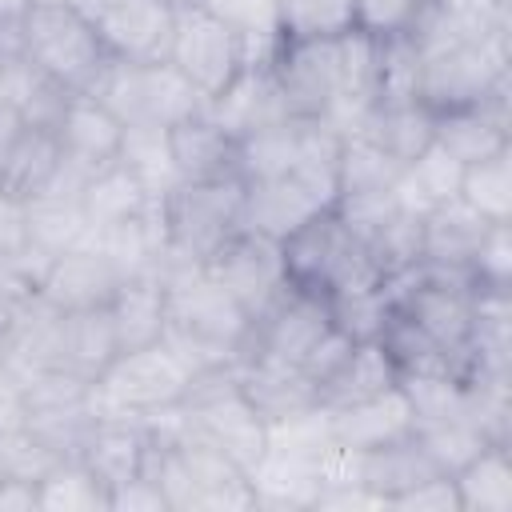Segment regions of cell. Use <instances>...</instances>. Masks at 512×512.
Returning <instances> with one entry per match:
<instances>
[{"label":"cell","instance_id":"cell-13","mask_svg":"<svg viewBox=\"0 0 512 512\" xmlns=\"http://www.w3.org/2000/svg\"><path fill=\"white\" fill-rule=\"evenodd\" d=\"M200 268L248 312V320L260 316L292 284L288 268H284L280 240H272L264 232H252V228H240L232 240H224Z\"/></svg>","mask_w":512,"mask_h":512},{"label":"cell","instance_id":"cell-29","mask_svg":"<svg viewBox=\"0 0 512 512\" xmlns=\"http://www.w3.org/2000/svg\"><path fill=\"white\" fill-rule=\"evenodd\" d=\"M348 132L372 140L392 160L408 164L432 144V112L424 104H372Z\"/></svg>","mask_w":512,"mask_h":512},{"label":"cell","instance_id":"cell-18","mask_svg":"<svg viewBox=\"0 0 512 512\" xmlns=\"http://www.w3.org/2000/svg\"><path fill=\"white\" fill-rule=\"evenodd\" d=\"M208 116H212L224 132H232L236 140H244V136L260 132V128H268V124L284 120V116H288V104H284V96H280V84H276V76H272L268 56H252V60L240 68V76L208 104Z\"/></svg>","mask_w":512,"mask_h":512},{"label":"cell","instance_id":"cell-32","mask_svg":"<svg viewBox=\"0 0 512 512\" xmlns=\"http://www.w3.org/2000/svg\"><path fill=\"white\" fill-rule=\"evenodd\" d=\"M404 164L392 160L384 148H376L372 140L348 132L340 144V160H336V188L340 200H368V196H388L396 192ZM336 200V204H340Z\"/></svg>","mask_w":512,"mask_h":512},{"label":"cell","instance_id":"cell-19","mask_svg":"<svg viewBox=\"0 0 512 512\" xmlns=\"http://www.w3.org/2000/svg\"><path fill=\"white\" fill-rule=\"evenodd\" d=\"M168 148L180 180H240V140L224 132L208 112L168 128Z\"/></svg>","mask_w":512,"mask_h":512},{"label":"cell","instance_id":"cell-15","mask_svg":"<svg viewBox=\"0 0 512 512\" xmlns=\"http://www.w3.org/2000/svg\"><path fill=\"white\" fill-rule=\"evenodd\" d=\"M92 24L112 60L156 64V60H168L176 8H168L164 0H112Z\"/></svg>","mask_w":512,"mask_h":512},{"label":"cell","instance_id":"cell-38","mask_svg":"<svg viewBox=\"0 0 512 512\" xmlns=\"http://www.w3.org/2000/svg\"><path fill=\"white\" fill-rule=\"evenodd\" d=\"M356 28V0H276L280 40H324Z\"/></svg>","mask_w":512,"mask_h":512},{"label":"cell","instance_id":"cell-50","mask_svg":"<svg viewBox=\"0 0 512 512\" xmlns=\"http://www.w3.org/2000/svg\"><path fill=\"white\" fill-rule=\"evenodd\" d=\"M440 8L472 20V24H488V28H504V0H436Z\"/></svg>","mask_w":512,"mask_h":512},{"label":"cell","instance_id":"cell-20","mask_svg":"<svg viewBox=\"0 0 512 512\" xmlns=\"http://www.w3.org/2000/svg\"><path fill=\"white\" fill-rule=\"evenodd\" d=\"M324 428H328L332 444L368 452V448H380V444L412 432V408H408L404 388L396 384L380 396H368V400H356L344 408H324Z\"/></svg>","mask_w":512,"mask_h":512},{"label":"cell","instance_id":"cell-53","mask_svg":"<svg viewBox=\"0 0 512 512\" xmlns=\"http://www.w3.org/2000/svg\"><path fill=\"white\" fill-rule=\"evenodd\" d=\"M24 8H28V0H0V24L4 20H20Z\"/></svg>","mask_w":512,"mask_h":512},{"label":"cell","instance_id":"cell-45","mask_svg":"<svg viewBox=\"0 0 512 512\" xmlns=\"http://www.w3.org/2000/svg\"><path fill=\"white\" fill-rule=\"evenodd\" d=\"M388 508H400V512H460V496H456V484L452 476H432L400 496L388 500Z\"/></svg>","mask_w":512,"mask_h":512},{"label":"cell","instance_id":"cell-11","mask_svg":"<svg viewBox=\"0 0 512 512\" xmlns=\"http://www.w3.org/2000/svg\"><path fill=\"white\" fill-rule=\"evenodd\" d=\"M252 56H256L252 44L232 24H224L220 16H212L208 8H184V12H176V32H172L168 64L208 104L240 76V68Z\"/></svg>","mask_w":512,"mask_h":512},{"label":"cell","instance_id":"cell-23","mask_svg":"<svg viewBox=\"0 0 512 512\" xmlns=\"http://www.w3.org/2000/svg\"><path fill=\"white\" fill-rule=\"evenodd\" d=\"M492 220H484L476 208H468L460 196L424 212L420 220V260L440 268H468L480 240L488 236Z\"/></svg>","mask_w":512,"mask_h":512},{"label":"cell","instance_id":"cell-39","mask_svg":"<svg viewBox=\"0 0 512 512\" xmlns=\"http://www.w3.org/2000/svg\"><path fill=\"white\" fill-rule=\"evenodd\" d=\"M40 508L44 512H108V488L80 460H60L40 480Z\"/></svg>","mask_w":512,"mask_h":512},{"label":"cell","instance_id":"cell-41","mask_svg":"<svg viewBox=\"0 0 512 512\" xmlns=\"http://www.w3.org/2000/svg\"><path fill=\"white\" fill-rule=\"evenodd\" d=\"M416 436H420V444H424V452L432 456V464L444 472V476H452L456 468H464L480 448H488L492 440L480 432V428H472V424H460V420H444V424H420V428H412Z\"/></svg>","mask_w":512,"mask_h":512},{"label":"cell","instance_id":"cell-24","mask_svg":"<svg viewBox=\"0 0 512 512\" xmlns=\"http://www.w3.org/2000/svg\"><path fill=\"white\" fill-rule=\"evenodd\" d=\"M144 448H148V428L140 420H120V416H104L92 424L84 448H80V464L112 492L116 484L140 476L144 468Z\"/></svg>","mask_w":512,"mask_h":512},{"label":"cell","instance_id":"cell-36","mask_svg":"<svg viewBox=\"0 0 512 512\" xmlns=\"http://www.w3.org/2000/svg\"><path fill=\"white\" fill-rule=\"evenodd\" d=\"M116 160L140 180V188L152 200H164L180 184L172 148H168V128H124Z\"/></svg>","mask_w":512,"mask_h":512},{"label":"cell","instance_id":"cell-27","mask_svg":"<svg viewBox=\"0 0 512 512\" xmlns=\"http://www.w3.org/2000/svg\"><path fill=\"white\" fill-rule=\"evenodd\" d=\"M380 344L392 356L400 376H456V380H468V356L444 348L436 336H428L420 324H412L396 308H392V316L380 332Z\"/></svg>","mask_w":512,"mask_h":512},{"label":"cell","instance_id":"cell-34","mask_svg":"<svg viewBox=\"0 0 512 512\" xmlns=\"http://www.w3.org/2000/svg\"><path fill=\"white\" fill-rule=\"evenodd\" d=\"M460 176H464V164H456L432 140L416 160L404 164V172L396 180V200L424 216V212H432V208H440V204L460 196Z\"/></svg>","mask_w":512,"mask_h":512},{"label":"cell","instance_id":"cell-4","mask_svg":"<svg viewBox=\"0 0 512 512\" xmlns=\"http://www.w3.org/2000/svg\"><path fill=\"white\" fill-rule=\"evenodd\" d=\"M280 248H284L288 280L296 288L320 292L324 300L340 296V292L384 284V276L372 264L364 240L352 232V224L340 216V208H328V212L312 216L292 236H284Z\"/></svg>","mask_w":512,"mask_h":512},{"label":"cell","instance_id":"cell-33","mask_svg":"<svg viewBox=\"0 0 512 512\" xmlns=\"http://www.w3.org/2000/svg\"><path fill=\"white\" fill-rule=\"evenodd\" d=\"M460 512H512V460L508 444L480 448L464 468L452 472Z\"/></svg>","mask_w":512,"mask_h":512},{"label":"cell","instance_id":"cell-40","mask_svg":"<svg viewBox=\"0 0 512 512\" xmlns=\"http://www.w3.org/2000/svg\"><path fill=\"white\" fill-rule=\"evenodd\" d=\"M328 312H332L336 332H344L352 344H368V340H380V332L392 316V296L384 284H372V288L328 296Z\"/></svg>","mask_w":512,"mask_h":512},{"label":"cell","instance_id":"cell-3","mask_svg":"<svg viewBox=\"0 0 512 512\" xmlns=\"http://www.w3.org/2000/svg\"><path fill=\"white\" fill-rule=\"evenodd\" d=\"M20 48L72 96H92L112 64L96 24L68 4H28L20 16Z\"/></svg>","mask_w":512,"mask_h":512},{"label":"cell","instance_id":"cell-5","mask_svg":"<svg viewBox=\"0 0 512 512\" xmlns=\"http://www.w3.org/2000/svg\"><path fill=\"white\" fill-rule=\"evenodd\" d=\"M192 376H196V368L164 340L116 352V360L92 380V412H96V420L120 416V420L144 424L148 416L180 404Z\"/></svg>","mask_w":512,"mask_h":512},{"label":"cell","instance_id":"cell-22","mask_svg":"<svg viewBox=\"0 0 512 512\" xmlns=\"http://www.w3.org/2000/svg\"><path fill=\"white\" fill-rule=\"evenodd\" d=\"M504 88L500 84L484 104L456 108L432 116V140L456 160V164H476L500 148H508V112H504Z\"/></svg>","mask_w":512,"mask_h":512},{"label":"cell","instance_id":"cell-54","mask_svg":"<svg viewBox=\"0 0 512 512\" xmlns=\"http://www.w3.org/2000/svg\"><path fill=\"white\" fill-rule=\"evenodd\" d=\"M168 8H176V12H184V8H200V0H164Z\"/></svg>","mask_w":512,"mask_h":512},{"label":"cell","instance_id":"cell-1","mask_svg":"<svg viewBox=\"0 0 512 512\" xmlns=\"http://www.w3.org/2000/svg\"><path fill=\"white\" fill-rule=\"evenodd\" d=\"M248 336V312L204 268L172 264L164 272V344L196 372L232 364Z\"/></svg>","mask_w":512,"mask_h":512},{"label":"cell","instance_id":"cell-17","mask_svg":"<svg viewBox=\"0 0 512 512\" xmlns=\"http://www.w3.org/2000/svg\"><path fill=\"white\" fill-rule=\"evenodd\" d=\"M56 144H60V164L72 168L76 176H96L108 168L120 152L124 124L92 96H72L56 120Z\"/></svg>","mask_w":512,"mask_h":512},{"label":"cell","instance_id":"cell-9","mask_svg":"<svg viewBox=\"0 0 512 512\" xmlns=\"http://www.w3.org/2000/svg\"><path fill=\"white\" fill-rule=\"evenodd\" d=\"M336 200H340L336 160L300 164L292 172L264 180H244V228L284 240L312 216L336 208Z\"/></svg>","mask_w":512,"mask_h":512},{"label":"cell","instance_id":"cell-43","mask_svg":"<svg viewBox=\"0 0 512 512\" xmlns=\"http://www.w3.org/2000/svg\"><path fill=\"white\" fill-rule=\"evenodd\" d=\"M468 272H472L476 292H508V284H512V224L488 228Z\"/></svg>","mask_w":512,"mask_h":512},{"label":"cell","instance_id":"cell-48","mask_svg":"<svg viewBox=\"0 0 512 512\" xmlns=\"http://www.w3.org/2000/svg\"><path fill=\"white\" fill-rule=\"evenodd\" d=\"M24 424V384L20 376L0 360V432Z\"/></svg>","mask_w":512,"mask_h":512},{"label":"cell","instance_id":"cell-6","mask_svg":"<svg viewBox=\"0 0 512 512\" xmlns=\"http://www.w3.org/2000/svg\"><path fill=\"white\" fill-rule=\"evenodd\" d=\"M168 264L200 268L224 240L244 228V180H180L164 200Z\"/></svg>","mask_w":512,"mask_h":512},{"label":"cell","instance_id":"cell-12","mask_svg":"<svg viewBox=\"0 0 512 512\" xmlns=\"http://www.w3.org/2000/svg\"><path fill=\"white\" fill-rule=\"evenodd\" d=\"M332 332V312L320 292L288 284L260 316L248 320V336L236 352V360L268 356L284 364H304V356ZM232 360V364H236Z\"/></svg>","mask_w":512,"mask_h":512},{"label":"cell","instance_id":"cell-25","mask_svg":"<svg viewBox=\"0 0 512 512\" xmlns=\"http://www.w3.org/2000/svg\"><path fill=\"white\" fill-rule=\"evenodd\" d=\"M432 476H440V468L432 464V456L424 452L416 432H404V436H396L380 448L360 452V484L372 496H380L384 508H388L392 496H400V492H408V488H416Z\"/></svg>","mask_w":512,"mask_h":512},{"label":"cell","instance_id":"cell-28","mask_svg":"<svg viewBox=\"0 0 512 512\" xmlns=\"http://www.w3.org/2000/svg\"><path fill=\"white\" fill-rule=\"evenodd\" d=\"M400 384V372L380 340L352 344V352L340 360V368L320 384V408H344L368 396H380Z\"/></svg>","mask_w":512,"mask_h":512},{"label":"cell","instance_id":"cell-26","mask_svg":"<svg viewBox=\"0 0 512 512\" xmlns=\"http://www.w3.org/2000/svg\"><path fill=\"white\" fill-rule=\"evenodd\" d=\"M112 328L120 340V352L156 344L164 336V272H136L128 276L112 304Z\"/></svg>","mask_w":512,"mask_h":512},{"label":"cell","instance_id":"cell-8","mask_svg":"<svg viewBox=\"0 0 512 512\" xmlns=\"http://www.w3.org/2000/svg\"><path fill=\"white\" fill-rule=\"evenodd\" d=\"M500 84H508V48L504 32H492L480 40H456L436 52H424L416 100L432 116H440L484 104Z\"/></svg>","mask_w":512,"mask_h":512},{"label":"cell","instance_id":"cell-42","mask_svg":"<svg viewBox=\"0 0 512 512\" xmlns=\"http://www.w3.org/2000/svg\"><path fill=\"white\" fill-rule=\"evenodd\" d=\"M200 8H208L212 16H220L224 24H232L256 56H268L276 48V0H200Z\"/></svg>","mask_w":512,"mask_h":512},{"label":"cell","instance_id":"cell-21","mask_svg":"<svg viewBox=\"0 0 512 512\" xmlns=\"http://www.w3.org/2000/svg\"><path fill=\"white\" fill-rule=\"evenodd\" d=\"M120 352L112 312L108 308H76L60 312L56 320V352H52V372H68L80 380H96Z\"/></svg>","mask_w":512,"mask_h":512},{"label":"cell","instance_id":"cell-37","mask_svg":"<svg viewBox=\"0 0 512 512\" xmlns=\"http://www.w3.org/2000/svg\"><path fill=\"white\" fill-rule=\"evenodd\" d=\"M460 200L492 224H512V144L476 164H464Z\"/></svg>","mask_w":512,"mask_h":512},{"label":"cell","instance_id":"cell-44","mask_svg":"<svg viewBox=\"0 0 512 512\" xmlns=\"http://www.w3.org/2000/svg\"><path fill=\"white\" fill-rule=\"evenodd\" d=\"M432 0H356V28L368 36L412 32Z\"/></svg>","mask_w":512,"mask_h":512},{"label":"cell","instance_id":"cell-52","mask_svg":"<svg viewBox=\"0 0 512 512\" xmlns=\"http://www.w3.org/2000/svg\"><path fill=\"white\" fill-rule=\"evenodd\" d=\"M108 4H112V0H68V8H76V12H80V16H88V20H96Z\"/></svg>","mask_w":512,"mask_h":512},{"label":"cell","instance_id":"cell-2","mask_svg":"<svg viewBox=\"0 0 512 512\" xmlns=\"http://www.w3.org/2000/svg\"><path fill=\"white\" fill-rule=\"evenodd\" d=\"M176 420L184 432H192V436L208 440L216 452H224L244 476H252V468L260 464V456L268 448V424L244 400L232 364L200 368L176 404Z\"/></svg>","mask_w":512,"mask_h":512},{"label":"cell","instance_id":"cell-10","mask_svg":"<svg viewBox=\"0 0 512 512\" xmlns=\"http://www.w3.org/2000/svg\"><path fill=\"white\" fill-rule=\"evenodd\" d=\"M272 76L288 104V116H316L340 128L344 112V56L340 36L324 40H276L268 52Z\"/></svg>","mask_w":512,"mask_h":512},{"label":"cell","instance_id":"cell-30","mask_svg":"<svg viewBox=\"0 0 512 512\" xmlns=\"http://www.w3.org/2000/svg\"><path fill=\"white\" fill-rule=\"evenodd\" d=\"M56 168H60L56 132L40 128V124H28L20 132V140L12 144V152L0 160V192L16 196V200H32L52 184Z\"/></svg>","mask_w":512,"mask_h":512},{"label":"cell","instance_id":"cell-46","mask_svg":"<svg viewBox=\"0 0 512 512\" xmlns=\"http://www.w3.org/2000/svg\"><path fill=\"white\" fill-rule=\"evenodd\" d=\"M108 512H168V504L148 476H132L108 492Z\"/></svg>","mask_w":512,"mask_h":512},{"label":"cell","instance_id":"cell-35","mask_svg":"<svg viewBox=\"0 0 512 512\" xmlns=\"http://www.w3.org/2000/svg\"><path fill=\"white\" fill-rule=\"evenodd\" d=\"M148 204H152V196L140 188V180L120 160H112L108 168H100L96 176H88V184L80 188V212H84L88 228L128 220V216L144 212Z\"/></svg>","mask_w":512,"mask_h":512},{"label":"cell","instance_id":"cell-16","mask_svg":"<svg viewBox=\"0 0 512 512\" xmlns=\"http://www.w3.org/2000/svg\"><path fill=\"white\" fill-rule=\"evenodd\" d=\"M124 280H128V272L112 256H104L92 244H76L48 264V272L40 280V296L60 312L108 308Z\"/></svg>","mask_w":512,"mask_h":512},{"label":"cell","instance_id":"cell-47","mask_svg":"<svg viewBox=\"0 0 512 512\" xmlns=\"http://www.w3.org/2000/svg\"><path fill=\"white\" fill-rule=\"evenodd\" d=\"M28 248V200L0 192V252H24Z\"/></svg>","mask_w":512,"mask_h":512},{"label":"cell","instance_id":"cell-55","mask_svg":"<svg viewBox=\"0 0 512 512\" xmlns=\"http://www.w3.org/2000/svg\"><path fill=\"white\" fill-rule=\"evenodd\" d=\"M28 4H68V0H28Z\"/></svg>","mask_w":512,"mask_h":512},{"label":"cell","instance_id":"cell-49","mask_svg":"<svg viewBox=\"0 0 512 512\" xmlns=\"http://www.w3.org/2000/svg\"><path fill=\"white\" fill-rule=\"evenodd\" d=\"M40 508V480L8 476L0 480V512H32Z\"/></svg>","mask_w":512,"mask_h":512},{"label":"cell","instance_id":"cell-7","mask_svg":"<svg viewBox=\"0 0 512 512\" xmlns=\"http://www.w3.org/2000/svg\"><path fill=\"white\" fill-rule=\"evenodd\" d=\"M92 100H100L124 128H176L180 120L208 112V100L168 60L156 64L112 60Z\"/></svg>","mask_w":512,"mask_h":512},{"label":"cell","instance_id":"cell-51","mask_svg":"<svg viewBox=\"0 0 512 512\" xmlns=\"http://www.w3.org/2000/svg\"><path fill=\"white\" fill-rule=\"evenodd\" d=\"M28 128V120H24V112L16 108V104H8V100H0V160L12 152V144L20 140V132Z\"/></svg>","mask_w":512,"mask_h":512},{"label":"cell","instance_id":"cell-14","mask_svg":"<svg viewBox=\"0 0 512 512\" xmlns=\"http://www.w3.org/2000/svg\"><path fill=\"white\" fill-rule=\"evenodd\" d=\"M232 372H236L244 400L256 408V416L268 428H280V424H292V420L320 412V388L300 364L252 356V360H236Z\"/></svg>","mask_w":512,"mask_h":512},{"label":"cell","instance_id":"cell-31","mask_svg":"<svg viewBox=\"0 0 512 512\" xmlns=\"http://www.w3.org/2000/svg\"><path fill=\"white\" fill-rule=\"evenodd\" d=\"M88 232V220L80 212V196L76 192H60V188H44L40 196L28 200V248L56 260L68 248H76Z\"/></svg>","mask_w":512,"mask_h":512}]
</instances>
